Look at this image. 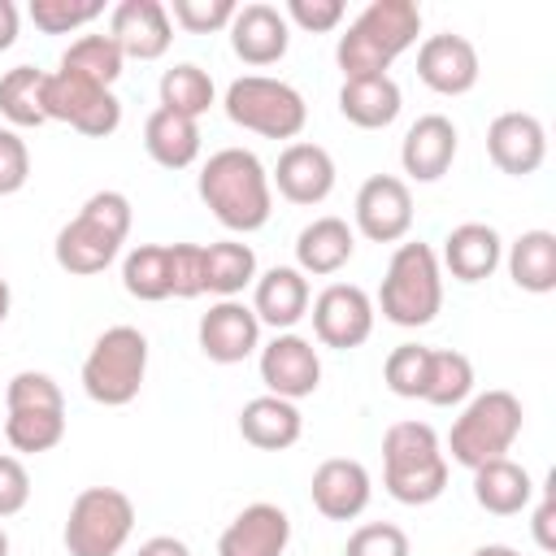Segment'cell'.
I'll return each instance as SVG.
<instances>
[{"label": "cell", "instance_id": "1", "mask_svg": "<svg viewBox=\"0 0 556 556\" xmlns=\"http://www.w3.org/2000/svg\"><path fill=\"white\" fill-rule=\"evenodd\" d=\"M195 191L204 200V208L235 235H252L269 222L274 213V187H269V169L261 165L256 152L248 148H222L200 165Z\"/></svg>", "mask_w": 556, "mask_h": 556}, {"label": "cell", "instance_id": "2", "mask_svg": "<svg viewBox=\"0 0 556 556\" xmlns=\"http://www.w3.org/2000/svg\"><path fill=\"white\" fill-rule=\"evenodd\" d=\"M421 35V9L413 0H369L356 22L339 35L334 61L343 78H374L387 74L400 52H408Z\"/></svg>", "mask_w": 556, "mask_h": 556}, {"label": "cell", "instance_id": "3", "mask_svg": "<svg viewBox=\"0 0 556 556\" xmlns=\"http://www.w3.org/2000/svg\"><path fill=\"white\" fill-rule=\"evenodd\" d=\"M130 217L135 213H130V200L122 191L109 187V191L87 195L83 208L56 230V243H52L56 265L65 274H74V278L104 274L117 261V252H122V243L130 235Z\"/></svg>", "mask_w": 556, "mask_h": 556}, {"label": "cell", "instance_id": "4", "mask_svg": "<svg viewBox=\"0 0 556 556\" xmlns=\"http://www.w3.org/2000/svg\"><path fill=\"white\" fill-rule=\"evenodd\" d=\"M382 486L391 500L421 508L447 491V452L426 421H395L382 434Z\"/></svg>", "mask_w": 556, "mask_h": 556}, {"label": "cell", "instance_id": "5", "mask_svg": "<svg viewBox=\"0 0 556 556\" xmlns=\"http://www.w3.org/2000/svg\"><path fill=\"white\" fill-rule=\"evenodd\" d=\"M378 308L391 326L417 330L430 326L443 308V265L439 252L421 239H408L391 252L382 287H378Z\"/></svg>", "mask_w": 556, "mask_h": 556}, {"label": "cell", "instance_id": "6", "mask_svg": "<svg viewBox=\"0 0 556 556\" xmlns=\"http://www.w3.org/2000/svg\"><path fill=\"white\" fill-rule=\"evenodd\" d=\"M521 421H526L521 400H517L513 391H504V387H491V391L465 400L460 417L452 421L447 452H452V460L465 465V469H478V465H486V460H500V456H508V447L517 443Z\"/></svg>", "mask_w": 556, "mask_h": 556}, {"label": "cell", "instance_id": "7", "mask_svg": "<svg viewBox=\"0 0 556 556\" xmlns=\"http://www.w3.org/2000/svg\"><path fill=\"white\" fill-rule=\"evenodd\" d=\"M143 374H148V339L143 330L135 326H109L87 361H83V391L87 400L104 404V408H122L139 395L143 387Z\"/></svg>", "mask_w": 556, "mask_h": 556}, {"label": "cell", "instance_id": "8", "mask_svg": "<svg viewBox=\"0 0 556 556\" xmlns=\"http://www.w3.org/2000/svg\"><path fill=\"white\" fill-rule=\"evenodd\" d=\"M226 117L252 135H265V139H295L308 122V104L304 96L282 83V78H269V74H243L226 87V100H222Z\"/></svg>", "mask_w": 556, "mask_h": 556}, {"label": "cell", "instance_id": "9", "mask_svg": "<svg viewBox=\"0 0 556 556\" xmlns=\"http://www.w3.org/2000/svg\"><path fill=\"white\" fill-rule=\"evenodd\" d=\"M135 530V504L117 486H83L65 517V552L70 556H117Z\"/></svg>", "mask_w": 556, "mask_h": 556}, {"label": "cell", "instance_id": "10", "mask_svg": "<svg viewBox=\"0 0 556 556\" xmlns=\"http://www.w3.org/2000/svg\"><path fill=\"white\" fill-rule=\"evenodd\" d=\"M43 113L48 122H65L87 139H104L122 126V100L113 87H100L91 78H78L70 70H52L43 83Z\"/></svg>", "mask_w": 556, "mask_h": 556}, {"label": "cell", "instance_id": "11", "mask_svg": "<svg viewBox=\"0 0 556 556\" xmlns=\"http://www.w3.org/2000/svg\"><path fill=\"white\" fill-rule=\"evenodd\" d=\"M313 334L326 348H361L374 334V300L365 287L356 282H330L326 291H317L313 300Z\"/></svg>", "mask_w": 556, "mask_h": 556}, {"label": "cell", "instance_id": "12", "mask_svg": "<svg viewBox=\"0 0 556 556\" xmlns=\"http://www.w3.org/2000/svg\"><path fill=\"white\" fill-rule=\"evenodd\" d=\"M261 382H265V395H278V400H304L321 387V356L317 348L295 334V330H282L274 334L265 348H261Z\"/></svg>", "mask_w": 556, "mask_h": 556}, {"label": "cell", "instance_id": "13", "mask_svg": "<svg viewBox=\"0 0 556 556\" xmlns=\"http://www.w3.org/2000/svg\"><path fill=\"white\" fill-rule=\"evenodd\" d=\"M356 230L369 243H400L413 230V191L395 174H374L356 191Z\"/></svg>", "mask_w": 556, "mask_h": 556}, {"label": "cell", "instance_id": "14", "mask_svg": "<svg viewBox=\"0 0 556 556\" xmlns=\"http://www.w3.org/2000/svg\"><path fill=\"white\" fill-rule=\"evenodd\" d=\"M200 352L213 365H239L261 348V321L243 300H217L195 326Z\"/></svg>", "mask_w": 556, "mask_h": 556}, {"label": "cell", "instance_id": "15", "mask_svg": "<svg viewBox=\"0 0 556 556\" xmlns=\"http://www.w3.org/2000/svg\"><path fill=\"white\" fill-rule=\"evenodd\" d=\"M109 39L130 61H156L174 43V22L161 0H122L109 13Z\"/></svg>", "mask_w": 556, "mask_h": 556}, {"label": "cell", "instance_id": "16", "mask_svg": "<svg viewBox=\"0 0 556 556\" xmlns=\"http://www.w3.org/2000/svg\"><path fill=\"white\" fill-rule=\"evenodd\" d=\"M486 156L508 178L534 174L543 165V156H547V130H543V122L534 113H521V109L500 113L486 126Z\"/></svg>", "mask_w": 556, "mask_h": 556}, {"label": "cell", "instance_id": "17", "mask_svg": "<svg viewBox=\"0 0 556 556\" xmlns=\"http://www.w3.org/2000/svg\"><path fill=\"white\" fill-rule=\"evenodd\" d=\"M269 187H278V195L291 204H321L334 191V156L321 143L295 139L278 152Z\"/></svg>", "mask_w": 556, "mask_h": 556}, {"label": "cell", "instance_id": "18", "mask_svg": "<svg viewBox=\"0 0 556 556\" xmlns=\"http://www.w3.org/2000/svg\"><path fill=\"white\" fill-rule=\"evenodd\" d=\"M308 495H313V508L326 517V521H352L369 508V495H374V482H369V469L352 456H330L313 469V482H308Z\"/></svg>", "mask_w": 556, "mask_h": 556}, {"label": "cell", "instance_id": "19", "mask_svg": "<svg viewBox=\"0 0 556 556\" xmlns=\"http://www.w3.org/2000/svg\"><path fill=\"white\" fill-rule=\"evenodd\" d=\"M478 48L465 35H430L417 48V78L439 96H465L478 83Z\"/></svg>", "mask_w": 556, "mask_h": 556}, {"label": "cell", "instance_id": "20", "mask_svg": "<svg viewBox=\"0 0 556 556\" xmlns=\"http://www.w3.org/2000/svg\"><path fill=\"white\" fill-rule=\"evenodd\" d=\"M230 48H235V56L243 61V65H278L282 56H287V43H291V26H287V17H282V9H274V4H243V9H235V17H230Z\"/></svg>", "mask_w": 556, "mask_h": 556}, {"label": "cell", "instance_id": "21", "mask_svg": "<svg viewBox=\"0 0 556 556\" xmlns=\"http://www.w3.org/2000/svg\"><path fill=\"white\" fill-rule=\"evenodd\" d=\"M456 143H460V135H456L452 117L421 113L400 143V165L413 182H439L456 161Z\"/></svg>", "mask_w": 556, "mask_h": 556}, {"label": "cell", "instance_id": "22", "mask_svg": "<svg viewBox=\"0 0 556 556\" xmlns=\"http://www.w3.org/2000/svg\"><path fill=\"white\" fill-rule=\"evenodd\" d=\"M291 543V517L278 504H248L217 539V556H282Z\"/></svg>", "mask_w": 556, "mask_h": 556}, {"label": "cell", "instance_id": "23", "mask_svg": "<svg viewBox=\"0 0 556 556\" xmlns=\"http://www.w3.org/2000/svg\"><path fill=\"white\" fill-rule=\"evenodd\" d=\"M308 304H313V291L295 265H274L252 282V313L261 326H274L278 334L291 330L308 313Z\"/></svg>", "mask_w": 556, "mask_h": 556}, {"label": "cell", "instance_id": "24", "mask_svg": "<svg viewBox=\"0 0 556 556\" xmlns=\"http://www.w3.org/2000/svg\"><path fill=\"white\" fill-rule=\"evenodd\" d=\"M504 261V239L486 222H460L443 239V265L456 282H482L500 269Z\"/></svg>", "mask_w": 556, "mask_h": 556}, {"label": "cell", "instance_id": "25", "mask_svg": "<svg viewBox=\"0 0 556 556\" xmlns=\"http://www.w3.org/2000/svg\"><path fill=\"white\" fill-rule=\"evenodd\" d=\"M239 434L243 443H252L256 452H287L300 443L304 434V417L291 400L278 395H256L239 408Z\"/></svg>", "mask_w": 556, "mask_h": 556}, {"label": "cell", "instance_id": "26", "mask_svg": "<svg viewBox=\"0 0 556 556\" xmlns=\"http://www.w3.org/2000/svg\"><path fill=\"white\" fill-rule=\"evenodd\" d=\"M352 252H356V235L343 217H313L295 235V269L300 274L330 278L352 261Z\"/></svg>", "mask_w": 556, "mask_h": 556}, {"label": "cell", "instance_id": "27", "mask_svg": "<svg viewBox=\"0 0 556 556\" xmlns=\"http://www.w3.org/2000/svg\"><path fill=\"white\" fill-rule=\"evenodd\" d=\"M404 109V96H400V83L391 74H374V78H343L339 87V113L361 126V130H382L400 117Z\"/></svg>", "mask_w": 556, "mask_h": 556}, {"label": "cell", "instance_id": "28", "mask_svg": "<svg viewBox=\"0 0 556 556\" xmlns=\"http://www.w3.org/2000/svg\"><path fill=\"white\" fill-rule=\"evenodd\" d=\"M473 500L491 517H517L534 500V478L517 460H508V456L486 460V465L473 469Z\"/></svg>", "mask_w": 556, "mask_h": 556}, {"label": "cell", "instance_id": "29", "mask_svg": "<svg viewBox=\"0 0 556 556\" xmlns=\"http://www.w3.org/2000/svg\"><path fill=\"white\" fill-rule=\"evenodd\" d=\"M143 148L161 169H187L200 156V122L156 104L143 122Z\"/></svg>", "mask_w": 556, "mask_h": 556}, {"label": "cell", "instance_id": "30", "mask_svg": "<svg viewBox=\"0 0 556 556\" xmlns=\"http://www.w3.org/2000/svg\"><path fill=\"white\" fill-rule=\"evenodd\" d=\"M508 278L530 295L556 291V235L552 230L517 235L508 248Z\"/></svg>", "mask_w": 556, "mask_h": 556}, {"label": "cell", "instance_id": "31", "mask_svg": "<svg viewBox=\"0 0 556 556\" xmlns=\"http://www.w3.org/2000/svg\"><path fill=\"white\" fill-rule=\"evenodd\" d=\"M256 282V252L239 239H217L204 248V291L217 300H235L243 287Z\"/></svg>", "mask_w": 556, "mask_h": 556}, {"label": "cell", "instance_id": "32", "mask_svg": "<svg viewBox=\"0 0 556 556\" xmlns=\"http://www.w3.org/2000/svg\"><path fill=\"white\" fill-rule=\"evenodd\" d=\"M156 96H161V109L182 113V117H195V122L217 104V87H213L208 70H200L195 61L169 65L161 74V83H156Z\"/></svg>", "mask_w": 556, "mask_h": 556}, {"label": "cell", "instance_id": "33", "mask_svg": "<svg viewBox=\"0 0 556 556\" xmlns=\"http://www.w3.org/2000/svg\"><path fill=\"white\" fill-rule=\"evenodd\" d=\"M43 83H48V74L35 70V65H13L0 78V113H4L9 130H26V126H43L48 122Z\"/></svg>", "mask_w": 556, "mask_h": 556}, {"label": "cell", "instance_id": "34", "mask_svg": "<svg viewBox=\"0 0 556 556\" xmlns=\"http://www.w3.org/2000/svg\"><path fill=\"white\" fill-rule=\"evenodd\" d=\"M122 287L143 304L169 300V243L130 248L126 261H122Z\"/></svg>", "mask_w": 556, "mask_h": 556}, {"label": "cell", "instance_id": "35", "mask_svg": "<svg viewBox=\"0 0 556 556\" xmlns=\"http://www.w3.org/2000/svg\"><path fill=\"white\" fill-rule=\"evenodd\" d=\"M473 395V361L452 348H430V378H426V404L452 408Z\"/></svg>", "mask_w": 556, "mask_h": 556}, {"label": "cell", "instance_id": "36", "mask_svg": "<svg viewBox=\"0 0 556 556\" xmlns=\"http://www.w3.org/2000/svg\"><path fill=\"white\" fill-rule=\"evenodd\" d=\"M4 439L13 452H52L65 439V408H9Z\"/></svg>", "mask_w": 556, "mask_h": 556}, {"label": "cell", "instance_id": "37", "mask_svg": "<svg viewBox=\"0 0 556 556\" xmlns=\"http://www.w3.org/2000/svg\"><path fill=\"white\" fill-rule=\"evenodd\" d=\"M122 65H126V56H122V48H117L109 35H78V39L61 52V65H56V70H70V74H78V78H91V83H100V87H113L117 74H122Z\"/></svg>", "mask_w": 556, "mask_h": 556}, {"label": "cell", "instance_id": "38", "mask_svg": "<svg viewBox=\"0 0 556 556\" xmlns=\"http://www.w3.org/2000/svg\"><path fill=\"white\" fill-rule=\"evenodd\" d=\"M387 387L400 400H421L426 395V378H430V348L426 343H400L391 348L387 365H382Z\"/></svg>", "mask_w": 556, "mask_h": 556}, {"label": "cell", "instance_id": "39", "mask_svg": "<svg viewBox=\"0 0 556 556\" xmlns=\"http://www.w3.org/2000/svg\"><path fill=\"white\" fill-rule=\"evenodd\" d=\"M104 13V0H30L26 17L43 30V35H70L87 22H96Z\"/></svg>", "mask_w": 556, "mask_h": 556}, {"label": "cell", "instance_id": "40", "mask_svg": "<svg viewBox=\"0 0 556 556\" xmlns=\"http://www.w3.org/2000/svg\"><path fill=\"white\" fill-rule=\"evenodd\" d=\"M4 404H9V408H65V395H61V387H56L52 374L22 369V374L9 378Z\"/></svg>", "mask_w": 556, "mask_h": 556}, {"label": "cell", "instance_id": "41", "mask_svg": "<svg viewBox=\"0 0 556 556\" xmlns=\"http://www.w3.org/2000/svg\"><path fill=\"white\" fill-rule=\"evenodd\" d=\"M235 9H239L235 0H174L169 22H178L187 35H213V30L230 26Z\"/></svg>", "mask_w": 556, "mask_h": 556}, {"label": "cell", "instance_id": "42", "mask_svg": "<svg viewBox=\"0 0 556 556\" xmlns=\"http://www.w3.org/2000/svg\"><path fill=\"white\" fill-rule=\"evenodd\" d=\"M169 295H204V243H169Z\"/></svg>", "mask_w": 556, "mask_h": 556}, {"label": "cell", "instance_id": "43", "mask_svg": "<svg viewBox=\"0 0 556 556\" xmlns=\"http://www.w3.org/2000/svg\"><path fill=\"white\" fill-rule=\"evenodd\" d=\"M343 556H408V534L391 521H365L348 534Z\"/></svg>", "mask_w": 556, "mask_h": 556}, {"label": "cell", "instance_id": "44", "mask_svg": "<svg viewBox=\"0 0 556 556\" xmlns=\"http://www.w3.org/2000/svg\"><path fill=\"white\" fill-rule=\"evenodd\" d=\"M30 178V148L17 130L0 126V195H17Z\"/></svg>", "mask_w": 556, "mask_h": 556}, {"label": "cell", "instance_id": "45", "mask_svg": "<svg viewBox=\"0 0 556 556\" xmlns=\"http://www.w3.org/2000/svg\"><path fill=\"white\" fill-rule=\"evenodd\" d=\"M282 17H287V26L295 22L308 35H326L343 22V0H287Z\"/></svg>", "mask_w": 556, "mask_h": 556}, {"label": "cell", "instance_id": "46", "mask_svg": "<svg viewBox=\"0 0 556 556\" xmlns=\"http://www.w3.org/2000/svg\"><path fill=\"white\" fill-rule=\"evenodd\" d=\"M30 504V473L17 456L0 452V517H17Z\"/></svg>", "mask_w": 556, "mask_h": 556}, {"label": "cell", "instance_id": "47", "mask_svg": "<svg viewBox=\"0 0 556 556\" xmlns=\"http://www.w3.org/2000/svg\"><path fill=\"white\" fill-rule=\"evenodd\" d=\"M552 517H556V504H552V495H543V500H539V508H534V543H539L543 552H556Z\"/></svg>", "mask_w": 556, "mask_h": 556}, {"label": "cell", "instance_id": "48", "mask_svg": "<svg viewBox=\"0 0 556 556\" xmlns=\"http://www.w3.org/2000/svg\"><path fill=\"white\" fill-rule=\"evenodd\" d=\"M135 556H191V547H187L182 539H174V534H156V539L139 543Z\"/></svg>", "mask_w": 556, "mask_h": 556}, {"label": "cell", "instance_id": "49", "mask_svg": "<svg viewBox=\"0 0 556 556\" xmlns=\"http://www.w3.org/2000/svg\"><path fill=\"white\" fill-rule=\"evenodd\" d=\"M17 26H22V13L13 0H0V52L17 43Z\"/></svg>", "mask_w": 556, "mask_h": 556}, {"label": "cell", "instance_id": "50", "mask_svg": "<svg viewBox=\"0 0 556 556\" xmlns=\"http://www.w3.org/2000/svg\"><path fill=\"white\" fill-rule=\"evenodd\" d=\"M473 556H521V552H513V547H504V543H486V547H478Z\"/></svg>", "mask_w": 556, "mask_h": 556}, {"label": "cell", "instance_id": "51", "mask_svg": "<svg viewBox=\"0 0 556 556\" xmlns=\"http://www.w3.org/2000/svg\"><path fill=\"white\" fill-rule=\"evenodd\" d=\"M9 304H13V291H9V278L0 274V321L9 317Z\"/></svg>", "mask_w": 556, "mask_h": 556}, {"label": "cell", "instance_id": "52", "mask_svg": "<svg viewBox=\"0 0 556 556\" xmlns=\"http://www.w3.org/2000/svg\"><path fill=\"white\" fill-rule=\"evenodd\" d=\"M0 556H9V534H4V526H0Z\"/></svg>", "mask_w": 556, "mask_h": 556}]
</instances>
